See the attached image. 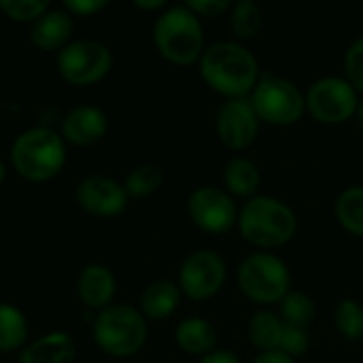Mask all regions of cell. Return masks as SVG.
<instances>
[{
    "label": "cell",
    "instance_id": "7",
    "mask_svg": "<svg viewBox=\"0 0 363 363\" xmlns=\"http://www.w3.org/2000/svg\"><path fill=\"white\" fill-rule=\"evenodd\" d=\"M249 100L259 121L277 128L294 125L306 113V102L300 87L285 77L268 72L259 77V83L255 85Z\"/></svg>",
    "mask_w": 363,
    "mask_h": 363
},
{
    "label": "cell",
    "instance_id": "31",
    "mask_svg": "<svg viewBox=\"0 0 363 363\" xmlns=\"http://www.w3.org/2000/svg\"><path fill=\"white\" fill-rule=\"evenodd\" d=\"M106 6H108L106 0H64V11L77 17H89Z\"/></svg>",
    "mask_w": 363,
    "mask_h": 363
},
{
    "label": "cell",
    "instance_id": "23",
    "mask_svg": "<svg viewBox=\"0 0 363 363\" xmlns=\"http://www.w3.org/2000/svg\"><path fill=\"white\" fill-rule=\"evenodd\" d=\"M28 340V321L23 313L6 302H0V353L21 349Z\"/></svg>",
    "mask_w": 363,
    "mask_h": 363
},
{
    "label": "cell",
    "instance_id": "14",
    "mask_svg": "<svg viewBox=\"0 0 363 363\" xmlns=\"http://www.w3.org/2000/svg\"><path fill=\"white\" fill-rule=\"evenodd\" d=\"M77 204L96 217H115L121 215L128 206V194L125 187L119 185L111 177H87L77 185L74 191Z\"/></svg>",
    "mask_w": 363,
    "mask_h": 363
},
{
    "label": "cell",
    "instance_id": "18",
    "mask_svg": "<svg viewBox=\"0 0 363 363\" xmlns=\"http://www.w3.org/2000/svg\"><path fill=\"white\" fill-rule=\"evenodd\" d=\"M77 355V347L70 334L51 332L34 342L26 345L19 353V363H72Z\"/></svg>",
    "mask_w": 363,
    "mask_h": 363
},
{
    "label": "cell",
    "instance_id": "36",
    "mask_svg": "<svg viewBox=\"0 0 363 363\" xmlns=\"http://www.w3.org/2000/svg\"><path fill=\"white\" fill-rule=\"evenodd\" d=\"M4 174H6V168H4V162L0 160V183L4 181Z\"/></svg>",
    "mask_w": 363,
    "mask_h": 363
},
{
    "label": "cell",
    "instance_id": "11",
    "mask_svg": "<svg viewBox=\"0 0 363 363\" xmlns=\"http://www.w3.org/2000/svg\"><path fill=\"white\" fill-rule=\"evenodd\" d=\"M228 268L217 251L200 249L185 257L179 270V289L194 302L215 298L225 285Z\"/></svg>",
    "mask_w": 363,
    "mask_h": 363
},
{
    "label": "cell",
    "instance_id": "35",
    "mask_svg": "<svg viewBox=\"0 0 363 363\" xmlns=\"http://www.w3.org/2000/svg\"><path fill=\"white\" fill-rule=\"evenodd\" d=\"M355 117L359 119V123L363 125V100H359V106H357V115Z\"/></svg>",
    "mask_w": 363,
    "mask_h": 363
},
{
    "label": "cell",
    "instance_id": "9",
    "mask_svg": "<svg viewBox=\"0 0 363 363\" xmlns=\"http://www.w3.org/2000/svg\"><path fill=\"white\" fill-rule=\"evenodd\" d=\"M113 66V53L98 40H72L57 53V72L70 85H94Z\"/></svg>",
    "mask_w": 363,
    "mask_h": 363
},
{
    "label": "cell",
    "instance_id": "19",
    "mask_svg": "<svg viewBox=\"0 0 363 363\" xmlns=\"http://www.w3.org/2000/svg\"><path fill=\"white\" fill-rule=\"evenodd\" d=\"M174 340H177L181 351H185L189 355L204 357V355L215 351L219 336H217L215 325L208 319H204V317H187L177 325Z\"/></svg>",
    "mask_w": 363,
    "mask_h": 363
},
{
    "label": "cell",
    "instance_id": "1",
    "mask_svg": "<svg viewBox=\"0 0 363 363\" xmlns=\"http://www.w3.org/2000/svg\"><path fill=\"white\" fill-rule=\"evenodd\" d=\"M198 66L204 83L225 96V100L249 98L262 77L257 57L238 40H217L208 45Z\"/></svg>",
    "mask_w": 363,
    "mask_h": 363
},
{
    "label": "cell",
    "instance_id": "20",
    "mask_svg": "<svg viewBox=\"0 0 363 363\" xmlns=\"http://www.w3.org/2000/svg\"><path fill=\"white\" fill-rule=\"evenodd\" d=\"M223 185L230 196L238 198H255L259 185H262V172L257 164L245 155H236L225 162L223 166Z\"/></svg>",
    "mask_w": 363,
    "mask_h": 363
},
{
    "label": "cell",
    "instance_id": "17",
    "mask_svg": "<svg viewBox=\"0 0 363 363\" xmlns=\"http://www.w3.org/2000/svg\"><path fill=\"white\" fill-rule=\"evenodd\" d=\"M72 34V15L66 11H47L30 28V40L40 51H62Z\"/></svg>",
    "mask_w": 363,
    "mask_h": 363
},
{
    "label": "cell",
    "instance_id": "15",
    "mask_svg": "<svg viewBox=\"0 0 363 363\" xmlns=\"http://www.w3.org/2000/svg\"><path fill=\"white\" fill-rule=\"evenodd\" d=\"M106 128H108L106 115L98 106L83 104L68 111V115L62 119L60 136L70 145L89 147L106 134Z\"/></svg>",
    "mask_w": 363,
    "mask_h": 363
},
{
    "label": "cell",
    "instance_id": "16",
    "mask_svg": "<svg viewBox=\"0 0 363 363\" xmlns=\"http://www.w3.org/2000/svg\"><path fill=\"white\" fill-rule=\"evenodd\" d=\"M115 289H117V281H115L111 268H106L102 264L85 266L77 279V294H79L81 302L87 308H94L98 313L104 311L106 306H111Z\"/></svg>",
    "mask_w": 363,
    "mask_h": 363
},
{
    "label": "cell",
    "instance_id": "32",
    "mask_svg": "<svg viewBox=\"0 0 363 363\" xmlns=\"http://www.w3.org/2000/svg\"><path fill=\"white\" fill-rule=\"evenodd\" d=\"M198 363H242L240 357L232 351H213L204 357H200Z\"/></svg>",
    "mask_w": 363,
    "mask_h": 363
},
{
    "label": "cell",
    "instance_id": "3",
    "mask_svg": "<svg viewBox=\"0 0 363 363\" xmlns=\"http://www.w3.org/2000/svg\"><path fill=\"white\" fill-rule=\"evenodd\" d=\"M153 43L160 55L177 66H191L200 62L204 45V28L200 17L187 4L166 6L153 26Z\"/></svg>",
    "mask_w": 363,
    "mask_h": 363
},
{
    "label": "cell",
    "instance_id": "26",
    "mask_svg": "<svg viewBox=\"0 0 363 363\" xmlns=\"http://www.w3.org/2000/svg\"><path fill=\"white\" fill-rule=\"evenodd\" d=\"M334 325L338 334L349 340L357 342L363 338V306L357 300L345 298L334 308Z\"/></svg>",
    "mask_w": 363,
    "mask_h": 363
},
{
    "label": "cell",
    "instance_id": "21",
    "mask_svg": "<svg viewBox=\"0 0 363 363\" xmlns=\"http://www.w3.org/2000/svg\"><path fill=\"white\" fill-rule=\"evenodd\" d=\"M181 302V289L172 281H153L140 294V313L145 319H168Z\"/></svg>",
    "mask_w": 363,
    "mask_h": 363
},
{
    "label": "cell",
    "instance_id": "4",
    "mask_svg": "<svg viewBox=\"0 0 363 363\" xmlns=\"http://www.w3.org/2000/svg\"><path fill=\"white\" fill-rule=\"evenodd\" d=\"M11 162L21 179L32 183L49 181L66 164L64 138L49 128H30L15 138Z\"/></svg>",
    "mask_w": 363,
    "mask_h": 363
},
{
    "label": "cell",
    "instance_id": "12",
    "mask_svg": "<svg viewBox=\"0 0 363 363\" xmlns=\"http://www.w3.org/2000/svg\"><path fill=\"white\" fill-rule=\"evenodd\" d=\"M238 208L234 198L213 185H202L189 194L187 215L191 223L206 234H225L238 225Z\"/></svg>",
    "mask_w": 363,
    "mask_h": 363
},
{
    "label": "cell",
    "instance_id": "13",
    "mask_svg": "<svg viewBox=\"0 0 363 363\" xmlns=\"http://www.w3.org/2000/svg\"><path fill=\"white\" fill-rule=\"evenodd\" d=\"M259 117L253 111L249 98L225 100L215 117V130L219 140L232 151L249 149L259 134Z\"/></svg>",
    "mask_w": 363,
    "mask_h": 363
},
{
    "label": "cell",
    "instance_id": "28",
    "mask_svg": "<svg viewBox=\"0 0 363 363\" xmlns=\"http://www.w3.org/2000/svg\"><path fill=\"white\" fill-rule=\"evenodd\" d=\"M0 11L13 21L34 23L49 11V2L45 0H0Z\"/></svg>",
    "mask_w": 363,
    "mask_h": 363
},
{
    "label": "cell",
    "instance_id": "27",
    "mask_svg": "<svg viewBox=\"0 0 363 363\" xmlns=\"http://www.w3.org/2000/svg\"><path fill=\"white\" fill-rule=\"evenodd\" d=\"M164 183V174L155 164H138L125 177V194L128 198H147L155 194Z\"/></svg>",
    "mask_w": 363,
    "mask_h": 363
},
{
    "label": "cell",
    "instance_id": "5",
    "mask_svg": "<svg viewBox=\"0 0 363 363\" xmlns=\"http://www.w3.org/2000/svg\"><path fill=\"white\" fill-rule=\"evenodd\" d=\"M147 319L128 304H111L94 319V342L111 357H132L147 342Z\"/></svg>",
    "mask_w": 363,
    "mask_h": 363
},
{
    "label": "cell",
    "instance_id": "25",
    "mask_svg": "<svg viewBox=\"0 0 363 363\" xmlns=\"http://www.w3.org/2000/svg\"><path fill=\"white\" fill-rule=\"evenodd\" d=\"M279 317L291 325V328H300V330H308L311 323L317 317V306L315 300L298 289H291L283 300H281V313Z\"/></svg>",
    "mask_w": 363,
    "mask_h": 363
},
{
    "label": "cell",
    "instance_id": "33",
    "mask_svg": "<svg viewBox=\"0 0 363 363\" xmlns=\"http://www.w3.org/2000/svg\"><path fill=\"white\" fill-rule=\"evenodd\" d=\"M251 363H296V359L285 353H259Z\"/></svg>",
    "mask_w": 363,
    "mask_h": 363
},
{
    "label": "cell",
    "instance_id": "24",
    "mask_svg": "<svg viewBox=\"0 0 363 363\" xmlns=\"http://www.w3.org/2000/svg\"><path fill=\"white\" fill-rule=\"evenodd\" d=\"M264 26V11L253 0H240L230 9V30L238 40H249L259 34Z\"/></svg>",
    "mask_w": 363,
    "mask_h": 363
},
{
    "label": "cell",
    "instance_id": "8",
    "mask_svg": "<svg viewBox=\"0 0 363 363\" xmlns=\"http://www.w3.org/2000/svg\"><path fill=\"white\" fill-rule=\"evenodd\" d=\"M306 113L323 125H340L357 115L359 94L345 77H321L304 94Z\"/></svg>",
    "mask_w": 363,
    "mask_h": 363
},
{
    "label": "cell",
    "instance_id": "6",
    "mask_svg": "<svg viewBox=\"0 0 363 363\" xmlns=\"http://www.w3.org/2000/svg\"><path fill=\"white\" fill-rule=\"evenodd\" d=\"M236 283L247 300L270 306L281 304V300L291 291V272L279 255L257 251L240 262Z\"/></svg>",
    "mask_w": 363,
    "mask_h": 363
},
{
    "label": "cell",
    "instance_id": "22",
    "mask_svg": "<svg viewBox=\"0 0 363 363\" xmlns=\"http://www.w3.org/2000/svg\"><path fill=\"white\" fill-rule=\"evenodd\" d=\"M340 228L357 238H363V185L347 187L334 206Z\"/></svg>",
    "mask_w": 363,
    "mask_h": 363
},
{
    "label": "cell",
    "instance_id": "29",
    "mask_svg": "<svg viewBox=\"0 0 363 363\" xmlns=\"http://www.w3.org/2000/svg\"><path fill=\"white\" fill-rule=\"evenodd\" d=\"M345 79L357 89V94H363V36L351 43L345 53Z\"/></svg>",
    "mask_w": 363,
    "mask_h": 363
},
{
    "label": "cell",
    "instance_id": "10",
    "mask_svg": "<svg viewBox=\"0 0 363 363\" xmlns=\"http://www.w3.org/2000/svg\"><path fill=\"white\" fill-rule=\"evenodd\" d=\"M247 334L259 353H285L296 359L311 349L308 330L291 328L279 317V313L266 308L251 317Z\"/></svg>",
    "mask_w": 363,
    "mask_h": 363
},
{
    "label": "cell",
    "instance_id": "34",
    "mask_svg": "<svg viewBox=\"0 0 363 363\" xmlns=\"http://www.w3.org/2000/svg\"><path fill=\"white\" fill-rule=\"evenodd\" d=\"M134 6L140 11H164L166 2L164 0H134Z\"/></svg>",
    "mask_w": 363,
    "mask_h": 363
},
{
    "label": "cell",
    "instance_id": "2",
    "mask_svg": "<svg viewBox=\"0 0 363 363\" xmlns=\"http://www.w3.org/2000/svg\"><path fill=\"white\" fill-rule=\"evenodd\" d=\"M240 236L259 251L281 249L298 232V217L289 204L274 196H255L238 213Z\"/></svg>",
    "mask_w": 363,
    "mask_h": 363
},
{
    "label": "cell",
    "instance_id": "30",
    "mask_svg": "<svg viewBox=\"0 0 363 363\" xmlns=\"http://www.w3.org/2000/svg\"><path fill=\"white\" fill-rule=\"evenodd\" d=\"M185 4L198 17H221L223 13H230L232 9L228 0H189Z\"/></svg>",
    "mask_w": 363,
    "mask_h": 363
}]
</instances>
